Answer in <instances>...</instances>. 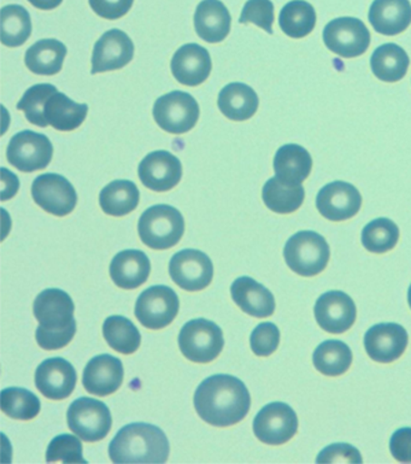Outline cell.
Segmentation results:
<instances>
[{"instance_id":"15","label":"cell","mask_w":411,"mask_h":464,"mask_svg":"<svg viewBox=\"0 0 411 464\" xmlns=\"http://www.w3.org/2000/svg\"><path fill=\"white\" fill-rule=\"evenodd\" d=\"M362 207V196L354 185L334 181L324 186L317 197L318 213L333 222L350 220Z\"/></svg>"},{"instance_id":"20","label":"cell","mask_w":411,"mask_h":464,"mask_svg":"<svg viewBox=\"0 0 411 464\" xmlns=\"http://www.w3.org/2000/svg\"><path fill=\"white\" fill-rule=\"evenodd\" d=\"M409 335L398 324H379L367 331L365 348L368 356L379 363H392L405 353Z\"/></svg>"},{"instance_id":"30","label":"cell","mask_w":411,"mask_h":464,"mask_svg":"<svg viewBox=\"0 0 411 464\" xmlns=\"http://www.w3.org/2000/svg\"><path fill=\"white\" fill-rule=\"evenodd\" d=\"M408 53L397 44H384L370 57V68L377 79L385 82H401L408 72Z\"/></svg>"},{"instance_id":"16","label":"cell","mask_w":411,"mask_h":464,"mask_svg":"<svg viewBox=\"0 0 411 464\" xmlns=\"http://www.w3.org/2000/svg\"><path fill=\"white\" fill-rule=\"evenodd\" d=\"M133 57L134 44L130 36L120 29H112L94 44L91 74L119 71L126 67Z\"/></svg>"},{"instance_id":"42","label":"cell","mask_w":411,"mask_h":464,"mask_svg":"<svg viewBox=\"0 0 411 464\" xmlns=\"http://www.w3.org/2000/svg\"><path fill=\"white\" fill-rule=\"evenodd\" d=\"M240 24H253L273 34L274 4L270 0H248L241 11Z\"/></svg>"},{"instance_id":"7","label":"cell","mask_w":411,"mask_h":464,"mask_svg":"<svg viewBox=\"0 0 411 464\" xmlns=\"http://www.w3.org/2000/svg\"><path fill=\"white\" fill-rule=\"evenodd\" d=\"M67 420L72 432L87 443L104 440L113 427L112 412L106 404L88 397L73 401Z\"/></svg>"},{"instance_id":"40","label":"cell","mask_w":411,"mask_h":464,"mask_svg":"<svg viewBox=\"0 0 411 464\" xmlns=\"http://www.w3.org/2000/svg\"><path fill=\"white\" fill-rule=\"evenodd\" d=\"M57 92L56 86L50 83H38L25 91L24 97L17 103L18 111H24L25 119L34 126L45 128L49 126L44 115L46 102Z\"/></svg>"},{"instance_id":"13","label":"cell","mask_w":411,"mask_h":464,"mask_svg":"<svg viewBox=\"0 0 411 464\" xmlns=\"http://www.w3.org/2000/svg\"><path fill=\"white\" fill-rule=\"evenodd\" d=\"M169 274L182 290L197 292L204 290L211 284L214 266L204 252L186 248L172 256L169 262Z\"/></svg>"},{"instance_id":"29","label":"cell","mask_w":411,"mask_h":464,"mask_svg":"<svg viewBox=\"0 0 411 464\" xmlns=\"http://www.w3.org/2000/svg\"><path fill=\"white\" fill-rule=\"evenodd\" d=\"M218 105L227 119L240 122L256 114L259 100L251 87L241 82H232L220 92Z\"/></svg>"},{"instance_id":"26","label":"cell","mask_w":411,"mask_h":464,"mask_svg":"<svg viewBox=\"0 0 411 464\" xmlns=\"http://www.w3.org/2000/svg\"><path fill=\"white\" fill-rule=\"evenodd\" d=\"M368 20L374 31L380 34H401L411 24V4L409 0H374Z\"/></svg>"},{"instance_id":"33","label":"cell","mask_w":411,"mask_h":464,"mask_svg":"<svg viewBox=\"0 0 411 464\" xmlns=\"http://www.w3.org/2000/svg\"><path fill=\"white\" fill-rule=\"evenodd\" d=\"M262 198L268 209L277 214H292L298 210L306 198L302 185H289L278 177L269 179L263 186Z\"/></svg>"},{"instance_id":"24","label":"cell","mask_w":411,"mask_h":464,"mask_svg":"<svg viewBox=\"0 0 411 464\" xmlns=\"http://www.w3.org/2000/svg\"><path fill=\"white\" fill-rule=\"evenodd\" d=\"M234 303L248 315L266 319L275 312L273 294L250 276L238 277L230 287Z\"/></svg>"},{"instance_id":"6","label":"cell","mask_w":411,"mask_h":464,"mask_svg":"<svg viewBox=\"0 0 411 464\" xmlns=\"http://www.w3.org/2000/svg\"><path fill=\"white\" fill-rule=\"evenodd\" d=\"M225 346L221 328L212 321H190L179 334V348L183 356L194 363H210Z\"/></svg>"},{"instance_id":"23","label":"cell","mask_w":411,"mask_h":464,"mask_svg":"<svg viewBox=\"0 0 411 464\" xmlns=\"http://www.w3.org/2000/svg\"><path fill=\"white\" fill-rule=\"evenodd\" d=\"M152 273V262L145 252L124 250L113 258L110 276L117 287L135 290L148 281Z\"/></svg>"},{"instance_id":"45","label":"cell","mask_w":411,"mask_h":464,"mask_svg":"<svg viewBox=\"0 0 411 464\" xmlns=\"http://www.w3.org/2000/svg\"><path fill=\"white\" fill-rule=\"evenodd\" d=\"M92 10L106 20H119L128 14L134 0H88Z\"/></svg>"},{"instance_id":"11","label":"cell","mask_w":411,"mask_h":464,"mask_svg":"<svg viewBox=\"0 0 411 464\" xmlns=\"http://www.w3.org/2000/svg\"><path fill=\"white\" fill-rule=\"evenodd\" d=\"M322 36L326 47L343 58L362 56L370 45L369 29L355 17H338L330 21Z\"/></svg>"},{"instance_id":"18","label":"cell","mask_w":411,"mask_h":464,"mask_svg":"<svg viewBox=\"0 0 411 464\" xmlns=\"http://www.w3.org/2000/svg\"><path fill=\"white\" fill-rule=\"evenodd\" d=\"M142 184L155 192H167L181 181L182 164L172 153L160 150L149 153L138 168Z\"/></svg>"},{"instance_id":"14","label":"cell","mask_w":411,"mask_h":464,"mask_svg":"<svg viewBox=\"0 0 411 464\" xmlns=\"http://www.w3.org/2000/svg\"><path fill=\"white\" fill-rule=\"evenodd\" d=\"M32 197L46 213L64 218L74 211L78 195L74 186L62 175L47 173L33 181Z\"/></svg>"},{"instance_id":"19","label":"cell","mask_w":411,"mask_h":464,"mask_svg":"<svg viewBox=\"0 0 411 464\" xmlns=\"http://www.w3.org/2000/svg\"><path fill=\"white\" fill-rule=\"evenodd\" d=\"M75 368L64 358H47L35 371V386L44 397L53 401H64L73 393L76 386Z\"/></svg>"},{"instance_id":"47","label":"cell","mask_w":411,"mask_h":464,"mask_svg":"<svg viewBox=\"0 0 411 464\" xmlns=\"http://www.w3.org/2000/svg\"><path fill=\"white\" fill-rule=\"evenodd\" d=\"M33 6L40 10H54L60 6L64 0H28Z\"/></svg>"},{"instance_id":"17","label":"cell","mask_w":411,"mask_h":464,"mask_svg":"<svg viewBox=\"0 0 411 464\" xmlns=\"http://www.w3.org/2000/svg\"><path fill=\"white\" fill-rule=\"evenodd\" d=\"M314 313L318 326L332 334H341L350 330L357 316L355 302L341 291H329L320 295Z\"/></svg>"},{"instance_id":"10","label":"cell","mask_w":411,"mask_h":464,"mask_svg":"<svg viewBox=\"0 0 411 464\" xmlns=\"http://www.w3.org/2000/svg\"><path fill=\"white\" fill-rule=\"evenodd\" d=\"M180 299L176 292L164 285L142 292L135 303L134 314L148 330H162L178 316Z\"/></svg>"},{"instance_id":"31","label":"cell","mask_w":411,"mask_h":464,"mask_svg":"<svg viewBox=\"0 0 411 464\" xmlns=\"http://www.w3.org/2000/svg\"><path fill=\"white\" fill-rule=\"evenodd\" d=\"M87 104L75 103L62 92H54L46 102L44 115L47 123L54 130L72 131L78 130L86 120Z\"/></svg>"},{"instance_id":"36","label":"cell","mask_w":411,"mask_h":464,"mask_svg":"<svg viewBox=\"0 0 411 464\" xmlns=\"http://www.w3.org/2000/svg\"><path fill=\"white\" fill-rule=\"evenodd\" d=\"M315 368L326 376L345 374L352 364V351L340 341H326L315 350Z\"/></svg>"},{"instance_id":"9","label":"cell","mask_w":411,"mask_h":464,"mask_svg":"<svg viewBox=\"0 0 411 464\" xmlns=\"http://www.w3.org/2000/svg\"><path fill=\"white\" fill-rule=\"evenodd\" d=\"M7 162L22 173L45 169L54 157V146L45 134L22 130L7 145Z\"/></svg>"},{"instance_id":"5","label":"cell","mask_w":411,"mask_h":464,"mask_svg":"<svg viewBox=\"0 0 411 464\" xmlns=\"http://www.w3.org/2000/svg\"><path fill=\"white\" fill-rule=\"evenodd\" d=\"M284 257L289 268L298 276H318L328 265L329 245L325 237L317 232H298L286 243Z\"/></svg>"},{"instance_id":"38","label":"cell","mask_w":411,"mask_h":464,"mask_svg":"<svg viewBox=\"0 0 411 464\" xmlns=\"http://www.w3.org/2000/svg\"><path fill=\"white\" fill-rule=\"evenodd\" d=\"M42 404L31 391L9 387L2 391V411L11 419L29 421L39 415Z\"/></svg>"},{"instance_id":"32","label":"cell","mask_w":411,"mask_h":464,"mask_svg":"<svg viewBox=\"0 0 411 464\" xmlns=\"http://www.w3.org/2000/svg\"><path fill=\"white\" fill-rule=\"evenodd\" d=\"M141 192L130 180H115L106 185L99 195L102 210L110 217H126L137 209Z\"/></svg>"},{"instance_id":"21","label":"cell","mask_w":411,"mask_h":464,"mask_svg":"<svg viewBox=\"0 0 411 464\" xmlns=\"http://www.w3.org/2000/svg\"><path fill=\"white\" fill-rule=\"evenodd\" d=\"M171 72L181 85L196 87L207 82L212 63L209 51L198 44L180 47L171 60Z\"/></svg>"},{"instance_id":"39","label":"cell","mask_w":411,"mask_h":464,"mask_svg":"<svg viewBox=\"0 0 411 464\" xmlns=\"http://www.w3.org/2000/svg\"><path fill=\"white\" fill-rule=\"evenodd\" d=\"M399 240V228L387 218H376L363 228L362 244L373 254H385L392 250Z\"/></svg>"},{"instance_id":"4","label":"cell","mask_w":411,"mask_h":464,"mask_svg":"<svg viewBox=\"0 0 411 464\" xmlns=\"http://www.w3.org/2000/svg\"><path fill=\"white\" fill-rule=\"evenodd\" d=\"M142 243L153 250H168L181 240L185 220L174 207L159 204L142 213L138 222Z\"/></svg>"},{"instance_id":"34","label":"cell","mask_w":411,"mask_h":464,"mask_svg":"<svg viewBox=\"0 0 411 464\" xmlns=\"http://www.w3.org/2000/svg\"><path fill=\"white\" fill-rule=\"evenodd\" d=\"M317 24V11L306 0H292L286 4L279 14V25L286 35L302 39L314 31Z\"/></svg>"},{"instance_id":"28","label":"cell","mask_w":411,"mask_h":464,"mask_svg":"<svg viewBox=\"0 0 411 464\" xmlns=\"http://www.w3.org/2000/svg\"><path fill=\"white\" fill-rule=\"evenodd\" d=\"M67 53V46L60 40H39L25 51V67L36 75H56L64 68Z\"/></svg>"},{"instance_id":"48","label":"cell","mask_w":411,"mask_h":464,"mask_svg":"<svg viewBox=\"0 0 411 464\" xmlns=\"http://www.w3.org/2000/svg\"><path fill=\"white\" fill-rule=\"evenodd\" d=\"M408 303H409V306L411 309V285H410L409 291H408Z\"/></svg>"},{"instance_id":"44","label":"cell","mask_w":411,"mask_h":464,"mask_svg":"<svg viewBox=\"0 0 411 464\" xmlns=\"http://www.w3.org/2000/svg\"><path fill=\"white\" fill-rule=\"evenodd\" d=\"M318 463H362V456L350 444H332L324 449L317 459Z\"/></svg>"},{"instance_id":"3","label":"cell","mask_w":411,"mask_h":464,"mask_svg":"<svg viewBox=\"0 0 411 464\" xmlns=\"http://www.w3.org/2000/svg\"><path fill=\"white\" fill-rule=\"evenodd\" d=\"M171 445L162 430L149 423L124 426L109 445L113 463H164Z\"/></svg>"},{"instance_id":"25","label":"cell","mask_w":411,"mask_h":464,"mask_svg":"<svg viewBox=\"0 0 411 464\" xmlns=\"http://www.w3.org/2000/svg\"><path fill=\"white\" fill-rule=\"evenodd\" d=\"M232 17L220 0H203L194 14V28L198 36L209 44L223 42L229 36Z\"/></svg>"},{"instance_id":"2","label":"cell","mask_w":411,"mask_h":464,"mask_svg":"<svg viewBox=\"0 0 411 464\" xmlns=\"http://www.w3.org/2000/svg\"><path fill=\"white\" fill-rule=\"evenodd\" d=\"M33 313L38 320L35 339L44 350H60L73 341L76 334L75 304L67 292L58 288L43 291L35 298Z\"/></svg>"},{"instance_id":"22","label":"cell","mask_w":411,"mask_h":464,"mask_svg":"<svg viewBox=\"0 0 411 464\" xmlns=\"http://www.w3.org/2000/svg\"><path fill=\"white\" fill-rule=\"evenodd\" d=\"M123 364L112 354H99L88 362L83 383L88 393L106 397L115 393L123 382Z\"/></svg>"},{"instance_id":"35","label":"cell","mask_w":411,"mask_h":464,"mask_svg":"<svg viewBox=\"0 0 411 464\" xmlns=\"http://www.w3.org/2000/svg\"><path fill=\"white\" fill-rule=\"evenodd\" d=\"M103 335L110 348L123 354L134 353L142 344V334L127 317L113 315L103 324Z\"/></svg>"},{"instance_id":"12","label":"cell","mask_w":411,"mask_h":464,"mask_svg":"<svg viewBox=\"0 0 411 464\" xmlns=\"http://www.w3.org/2000/svg\"><path fill=\"white\" fill-rule=\"evenodd\" d=\"M298 430V418L289 404L273 401L260 409L253 420V433L267 445H282Z\"/></svg>"},{"instance_id":"8","label":"cell","mask_w":411,"mask_h":464,"mask_svg":"<svg viewBox=\"0 0 411 464\" xmlns=\"http://www.w3.org/2000/svg\"><path fill=\"white\" fill-rule=\"evenodd\" d=\"M153 119L171 134L187 133L200 120V105L190 93L172 91L164 94L153 105Z\"/></svg>"},{"instance_id":"43","label":"cell","mask_w":411,"mask_h":464,"mask_svg":"<svg viewBox=\"0 0 411 464\" xmlns=\"http://www.w3.org/2000/svg\"><path fill=\"white\" fill-rule=\"evenodd\" d=\"M280 344V331L271 323L259 324L252 331L250 345L253 353L259 357H268L273 354Z\"/></svg>"},{"instance_id":"27","label":"cell","mask_w":411,"mask_h":464,"mask_svg":"<svg viewBox=\"0 0 411 464\" xmlns=\"http://www.w3.org/2000/svg\"><path fill=\"white\" fill-rule=\"evenodd\" d=\"M313 169V159L303 146L288 144L275 153L274 170L277 177L289 185H302Z\"/></svg>"},{"instance_id":"46","label":"cell","mask_w":411,"mask_h":464,"mask_svg":"<svg viewBox=\"0 0 411 464\" xmlns=\"http://www.w3.org/2000/svg\"><path fill=\"white\" fill-rule=\"evenodd\" d=\"M390 451L398 462L411 463V429L405 427L392 434Z\"/></svg>"},{"instance_id":"37","label":"cell","mask_w":411,"mask_h":464,"mask_svg":"<svg viewBox=\"0 0 411 464\" xmlns=\"http://www.w3.org/2000/svg\"><path fill=\"white\" fill-rule=\"evenodd\" d=\"M32 34V20L27 9L16 4L2 9V43L7 47L24 45Z\"/></svg>"},{"instance_id":"41","label":"cell","mask_w":411,"mask_h":464,"mask_svg":"<svg viewBox=\"0 0 411 464\" xmlns=\"http://www.w3.org/2000/svg\"><path fill=\"white\" fill-rule=\"evenodd\" d=\"M49 463H87L83 455V443L78 437L61 434L51 440L46 451Z\"/></svg>"},{"instance_id":"1","label":"cell","mask_w":411,"mask_h":464,"mask_svg":"<svg viewBox=\"0 0 411 464\" xmlns=\"http://www.w3.org/2000/svg\"><path fill=\"white\" fill-rule=\"evenodd\" d=\"M251 397L236 376L212 375L198 386L194 408L203 421L215 427L237 425L249 414Z\"/></svg>"}]
</instances>
